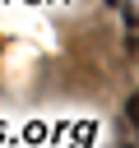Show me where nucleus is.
I'll list each match as a JSON object with an SVG mask.
<instances>
[{
	"mask_svg": "<svg viewBox=\"0 0 139 148\" xmlns=\"http://www.w3.org/2000/svg\"><path fill=\"white\" fill-rule=\"evenodd\" d=\"M116 148H134V143H116Z\"/></svg>",
	"mask_w": 139,
	"mask_h": 148,
	"instance_id": "f257e3e1",
	"label": "nucleus"
},
{
	"mask_svg": "<svg viewBox=\"0 0 139 148\" xmlns=\"http://www.w3.org/2000/svg\"><path fill=\"white\" fill-rule=\"evenodd\" d=\"M107 5H116V0H107Z\"/></svg>",
	"mask_w": 139,
	"mask_h": 148,
	"instance_id": "f03ea898",
	"label": "nucleus"
}]
</instances>
